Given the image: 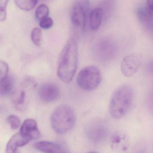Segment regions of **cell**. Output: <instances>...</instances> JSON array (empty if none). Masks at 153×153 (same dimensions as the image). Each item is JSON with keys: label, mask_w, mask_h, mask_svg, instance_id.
<instances>
[{"label": "cell", "mask_w": 153, "mask_h": 153, "mask_svg": "<svg viewBox=\"0 0 153 153\" xmlns=\"http://www.w3.org/2000/svg\"><path fill=\"white\" fill-rule=\"evenodd\" d=\"M103 17V10L101 8H95L91 12L90 16V26L93 30H98L99 28Z\"/></svg>", "instance_id": "14"}, {"label": "cell", "mask_w": 153, "mask_h": 153, "mask_svg": "<svg viewBox=\"0 0 153 153\" xmlns=\"http://www.w3.org/2000/svg\"><path fill=\"white\" fill-rule=\"evenodd\" d=\"M53 24H54V21L51 17H46L41 20L40 21V27L43 29H49L52 27Z\"/></svg>", "instance_id": "21"}, {"label": "cell", "mask_w": 153, "mask_h": 153, "mask_svg": "<svg viewBox=\"0 0 153 153\" xmlns=\"http://www.w3.org/2000/svg\"><path fill=\"white\" fill-rule=\"evenodd\" d=\"M143 56L139 53H134L127 56L121 64L122 74L126 77L134 76L138 71L143 61Z\"/></svg>", "instance_id": "5"}, {"label": "cell", "mask_w": 153, "mask_h": 153, "mask_svg": "<svg viewBox=\"0 0 153 153\" xmlns=\"http://www.w3.org/2000/svg\"><path fill=\"white\" fill-rule=\"evenodd\" d=\"M137 19L145 31L153 38V16L146 8H139L136 12Z\"/></svg>", "instance_id": "10"}, {"label": "cell", "mask_w": 153, "mask_h": 153, "mask_svg": "<svg viewBox=\"0 0 153 153\" xmlns=\"http://www.w3.org/2000/svg\"><path fill=\"white\" fill-rule=\"evenodd\" d=\"M87 153H98L96 152H88Z\"/></svg>", "instance_id": "27"}, {"label": "cell", "mask_w": 153, "mask_h": 153, "mask_svg": "<svg viewBox=\"0 0 153 153\" xmlns=\"http://www.w3.org/2000/svg\"><path fill=\"white\" fill-rule=\"evenodd\" d=\"M72 24L75 27L84 29L86 24V13L81 3L76 2L72 7L71 14Z\"/></svg>", "instance_id": "8"}, {"label": "cell", "mask_w": 153, "mask_h": 153, "mask_svg": "<svg viewBox=\"0 0 153 153\" xmlns=\"http://www.w3.org/2000/svg\"><path fill=\"white\" fill-rule=\"evenodd\" d=\"M134 97V90L130 85H124L116 89L110 103V113L111 117L115 119L124 117L130 109Z\"/></svg>", "instance_id": "2"}, {"label": "cell", "mask_w": 153, "mask_h": 153, "mask_svg": "<svg viewBox=\"0 0 153 153\" xmlns=\"http://www.w3.org/2000/svg\"><path fill=\"white\" fill-rule=\"evenodd\" d=\"M149 70L153 73V62L149 65Z\"/></svg>", "instance_id": "25"}, {"label": "cell", "mask_w": 153, "mask_h": 153, "mask_svg": "<svg viewBox=\"0 0 153 153\" xmlns=\"http://www.w3.org/2000/svg\"><path fill=\"white\" fill-rule=\"evenodd\" d=\"M14 1L16 5L21 10L30 11L35 7L38 0H14Z\"/></svg>", "instance_id": "17"}, {"label": "cell", "mask_w": 153, "mask_h": 153, "mask_svg": "<svg viewBox=\"0 0 153 153\" xmlns=\"http://www.w3.org/2000/svg\"><path fill=\"white\" fill-rule=\"evenodd\" d=\"M78 49L75 39L71 38L64 47L59 56L57 75L60 80L66 83L71 82L77 69Z\"/></svg>", "instance_id": "1"}, {"label": "cell", "mask_w": 153, "mask_h": 153, "mask_svg": "<svg viewBox=\"0 0 153 153\" xmlns=\"http://www.w3.org/2000/svg\"><path fill=\"white\" fill-rule=\"evenodd\" d=\"M101 81L100 71L96 66L93 65L84 67L77 75V84L84 91L95 90L99 85Z\"/></svg>", "instance_id": "4"}, {"label": "cell", "mask_w": 153, "mask_h": 153, "mask_svg": "<svg viewBox=\"0 0 153 153\" xmlns=\"http://www.w3.org/2000/svg\"><path fill=\"white\" fill-rule=\"evenodd\" d=\"M30 141L22 136L20 133L12 137L6 145L5 153H19L18 148L28 143Z\"/></svg>", "instance_id": "11"}, {"label": "cell", "mask_w": 153, "mask_h": 153, "mask_svg": "<svg viewBox=\"0 0 153 153\" xmlns=\"http://www.w3.org/2000/svg\"><path fill=\"white\" fill-rule=\"evenodd\" d=\"M89 136L95 143L103 141L107 135V130L104 126L100 124L92 125L89 129Z\"/></svg>", "instance_id": "12"}, {"label": "cell", "mask_w": 153, "mask_h": 153, "mask_svg": "<svg viewBox=\"0 0 153 153\" xmlns=\"http://www.w3.org/2000/svg\"><path fill=\"white\" fill-rule=\"evenodd\" d=\"M14 85V81L11 76H8L5 78L1 79L0 94L5 96L11 93Z\"/></svg>", "instance_id": "15"}, {"label": "cell", "mask_w": 153, "mask_h": 153, "mask_svg": "<svg viewBox=\"0 0 153 153\" xmlns=\"http://www.w3.org/2000/svg\"><path fill=\"white\" fill-rule=\"evenodd\" d=\"M49 10L48 6L46 4H40L37 8L35 11V17L37 20H41L46 17H48Z\"/></svg>", "instance_id": "18"}, {"label": "cell", "mask_w": 153, "mask_h": 153, "mask_svg": "<svg viewBox=\"0 0 153 153\" xmlns=\"http://www.w3.org/2000/svg\"><path fill=\"white\" fill-rule=\"evenodd\" d=\"M20 133L30 141L37 139L40 136L37 122L31 119H28L23 122L21 126Z\"/></svg>", "instance_id": "9"}, {"label": "cell", "mask_w": 153, "mask_h": 153, "mask_svg": "<svg viewBox=\"0 0 153 153\" xmlns=\"http://www.w3.org/2000/svg\"><path fill=\"white\" fill-rule=\"evenodd\" d=\"M110 146L113 152L124 153L129 149L130 138L128 135L123 131H117L112 134L110 137Z\"/></svg>", "instance_id": "6"}, {"label": "cell", "mask_w": 153, "mask_h": 153, "mask_svg": "<svg viewBox=\"0 0 153 153\" xmlns=\"http://www.w3.org/2000/svg\"><path fill=\"white\" fill-rule=\"evenodd\" d=\"M75 113L73 109L67 105L58 106L53 111L51 116V126L59 134L71 131L75 125Z\"/></svg>", "instance_id": "3"}, {"label": "cell", "mask_w": 153, "mask_h": 153, "mask_svg": "<svg viewBox=\"0 0 153 153\" xmlns=\"http://www.w3.org/2000/svg\"><path fill=\"white\" fill-rule=\"evenodd\" d=\"M42 32L39 28L33 29L31 33V39L33 43L37 46H40L42 44Z\"/></svg>", "instance_id": "19"}, {"label": "cell", "mask_w": 153, "mask_h": 153, "mask_svg": "<svg viewBox=\"0 0 153 153\" xmlns=\"http://www.w3.org/2000/svg\"><path fill=\"white\" fill-rule=\"evenodd\" d=\"M8 0H0V19L1 22L4 21L6 19V5Z\"/></svg>", "instance_id": "23"}, {"label": "cell", "mask_w": 153, "mask_h": 153, "mask_svg": "<svg viewBox=\"0 0 153 153\" xmlns=\"http://www.w3.org/2000/svg\"><path fill=\"white\" fill-rule=\"evenodd\" d=\"M60 94L59 87L55 84L53 83H45L39 89V97L40 100L44 102L54 101L59 97Z\"/></svg>", "instance_id": "7"}, {"label": "cell", "mask_w": 153, "mask_h": 153, "mask_svg": "<svg viewBox=\"0 0 153 153\" xmlns=\"http://www.w3.org/2000/svg\"><path fill=\"white\" fill-rule=\"evenodd\" d=\"M34 147L43 153H59L62 150L58 144L48 141L37 142L34 144Z\"/></svg>", "instance_id": "13"}, {"label": "cell", "mask_w": 153, "mask_h": 153, "mask_svg": "<svg viewBox=\"0 0 153 153\" xmlns=\"http://www.w3.org/2000/svg\"><path fill=\"white\" fill-rule=\"evenodd\" d=\"M96 48L97 50L96 52L99 54V55L102 57H107L113 53L114 46L111 42L104 40L101 42Z\"/></svg>", "instance_id": "16"}, {"label": "cell", "mask_w": 153, "mask_h": 153, "mask_svg": "<svg viewBox=\"0 0 153 153\" xmlns=\"http://www.w3.org/2000/svg\"><path fill=\"white\" fill-rule=\"evenodd\" d=\"M7 122L13 129H16L19 126L20 121L19 119L15 115H11L7 117Z\"/></svg>", "instance_id": "20"}, {"label": "cell", "mask_w": 153, "mask_h": 153, "mask_svg": "<svg viewBox=\"0 0 153 153\" xmlns=\"http://www.w3.org/2000/svg\"><path fill=\"white\" fill-rule=\"evenodd\" d=\"M9 66L5 62L1 61L0 62V78L1 79L5 78L8 76Z\"/></svg>", "instance_id": "22"}, {"label": "cell", "mask_w": 153, "mask_h": 153, "mask_svg": "<svg viewBox=\"0 0 153 153\" xmlns=\"http://www.w3.org/2000/svg\"><path fill=\"white\" fill-rule=\"evenodd\" d=\"M59 153H69L68 152L66 151H65V150H62V151L60 152Z\"/></svg>", "instance_id": "26"}, {"label": "cell", "mask_w": 153, "mask_h": 153, "mask_svg": "<svg viewBox=\"0 0 153 153\" xmlns=\"http://www.w3.org/2000/svg\"><path fill=\"white\" fill-rule=\"evenodd\" d=\"M25 93L23 91L20 92L18 97L14 100V103L18 108H20L22 106H23L25 102Z\"/></svg>", "instance_id": "24"}]
</instances>
